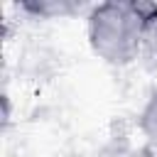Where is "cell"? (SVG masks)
Instances as JSON below:
<instances>
[{
    "mask_svg": "<svg viewBox=\"0 0 157 157\" xmlns=\"http://www.w3.org/2000/svg\"><path fill=\"white\" fill-rule=\"evenodd\" d=\"M145 54L157 59V2H150L145 20Z\"/></svg>",
    "mask_w": 157,
    "mask_h": 157,
    "instance_id": "4",
    "label": "cell"
},
{
    "mask_svg": "<svg viewBox=\"0 0 157 157\" xmlns=\"http://www.w3.org/2000/svg\"><path fill=\"white\" fill-rule=\"evenodd\" d=\"M22 12L32 15V17H42V20H61V17H71L78 12H88L86 5L81 2H71V0H27L20 5Z\"/></svg>",
    "mask_w": 157,
    "mask_h": 157,
    "instance_id": "2",
    "label": "cell"
},
{
    "mask_svg": "<svg viewBox=\"0 0 157 157\" xmlns=\"http://www.w3.org/2000/svg\"><path fill=\"white\" fill-rule=\"evenodd\" d=\"M137 130L145 137V142L157 150V88L145 98L140 113H137Z\"/></svg>",
    "mask_w": 157,
    "mask_h": 157,
    "instance_id": "3",
    "label": "cell"
},
{
    "mask_svg": "<svg viewBox=\"0 0 157 157\" xmlns=\"http://www.w3.org/2000/svg\"><path fill=\"white\" fill-rule=\"evenodd\" d=\"M150 2L108 0L86 12V39L103 64L130 66L145 54V20Z\"/></svg>",
    "mask_w": 157,
    "mask_h": 157,
    "instance_id": "1",
    "label": "cell"
}]
</instances>
